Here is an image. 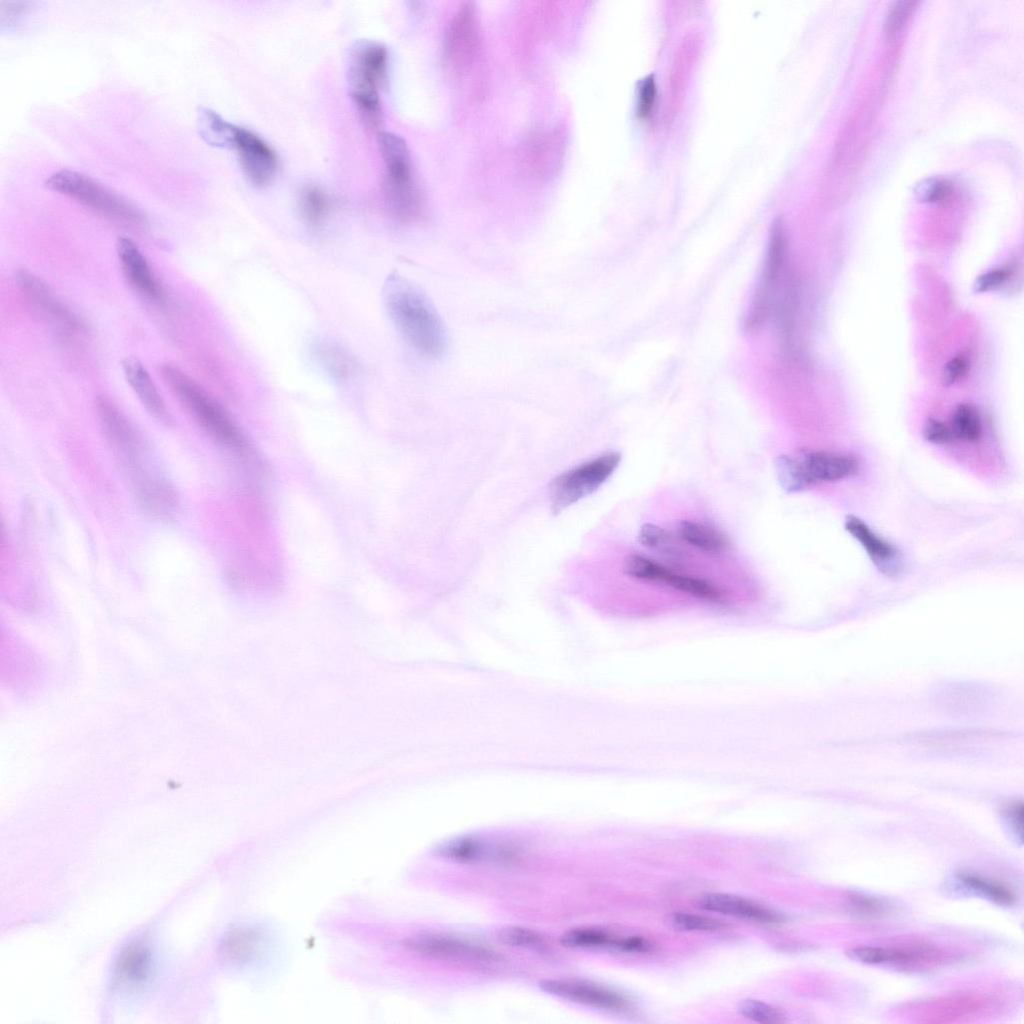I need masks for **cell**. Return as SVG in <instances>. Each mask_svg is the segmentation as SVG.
<instances>
[{
	"label": "cell",
	"mask_w": 1024,
	"mask_h": 1024,
	"mask_svg": "<svg viewBox=\"0 0 1024 1024\" xmlns=\"http://www.w3.org/2000/svg\"><path fill=\"white\" fill-rule=\"evenodd\" d=\"M560 941L571 948H613L616 938L601 930L579 928L564 933Z\"/></svg>",
	"instance_id": "1f68e13d"
},
{
	"label": "cell",
	"mask_w": 1024,
	"mask_h": 1024,
	"mask_svg": "<svg viewBox=\"0 0 1024 1024\" xmlns=\"http://www.w3.org/2000/svg\"><path fill=\"white\" fill-rule=\"evenodd\" d=\"M539 987L553 996L601 1010L621 1012L630 1006L618 992L587 980L545 979Z\"/></svg>",
	"instance_id": "8fae6325"
},
{
	"label": "cell",
	"mask_w": 1024,
	"mask_h": 1024,
	"mask_svg": "<svg viewBox=\"0 0 1024 1024\" xmlns=\"http://www.w3.org/2000/svg\"><path fill=\"white\" fill-rule=\"evenodd\" d=\"M475 11L471 3L465 4L455 16L447 32V57L466 60L473 52L477 40Z\"/></svg>",
	"instance_id": "cb8c5ba5"
},
{
	"label": "cell",
	"mask_w": 1024,
	"mask_h": 1024,
	"mask_svg": "<svg viewBox=\"0 0 1024 1024\" xmlns=\"http://www.w3.org/2000/svg\"><path fill=\"white\" fill-rule=\"evenodd\" d=\"M847 904L852 913L863 918L882 917L890 910L888 903L882 899L858 893L850 894Z\"/></svg>",
	"instance_id": "d590c367"
},
{
	"label": "cell",
	"mask_w": 1024,
	"mask_h": 1024,
	"mask_svg": "<svg viewBox=\"0 0 1024 1024\" xmlns=\"http://www.w3.org/2000/svg\"><path fill=\"white\" fill-rule=\"evenodd\" d=\"M957 881L966 889L998 904L1008 906L1015 902V894L1007 885L972 872H961Z\"/></svg>",
	"instance_id": "f1b7e54d"
},
{
	"label": "cell",
	"mask_w": 1024,
	"mask_h": 1024,
	"mask_svg": "<svg viewBox=\"0 0 1024 1024\" xmlns=\"http://www.w3.org/2000/svg\"><path fill=\"white\" fill-rule=\"evenodd\" d=\"M498 939L503 944L524 948H536L545 943L544 938L538 932L517 926L502 928L498 933Z\"/></svg>",
	"instance_id": "8d00e7d4"
},
{
	"label": "cell",
	"mask_w": 1024,
	"mask_h": 1024,
	"mask_svg": "<svg viewBox=\"0 0 1024 1024\" xmlns=\"http://www.w3.org/2000/svg\"><path fill=\"white\" fill-rule=\"evenodd\" d=\"M45 186L118 221L143 226L145 215L126 199L80 172L63 169L51 174Z\"/></svg>",
	"instance_id": "8992f818"
},
{
	"label": "cell",
	"mask_w": 1024,
	"mask_h": 1024,
	"mask_svg": "<svg viewBox=\"0 0 1024 1024\" xmlns=\"http://www.w3.org/2000/svg\"><path fill=\"white\" fill-rule=\"evenodd\" d=\"M268 939L259 927L241 926L231 930L222 944L226 960L236 965H250L266 950Z\"/></svg>",
	"instance_id": "44dd1931"
},
{
	"label": "cell",
	"mask_w": 1024,
	"mask_h": 1024,
	"mask_svg": "<svg viewBox=\"0 0 1024 1024\" xmlns=\"http://www.w3.org/2000/svg\"><path fill=\"white\" fill-rule=\"evenodd\" d=\"M32 3L31 2H1L0 3V22L1 26L7 25L8 28L18 25L25 16L30 12Z\"/></svg>",
	"instance_id": "b9f144b4"
},
{
	"label": "cell",
	"mask_w": 1024,
	"mask_h": 1024,
	"mask_svg": "<svg viewBox=\"0 0 1024 1024\" xmlns=\"http://www.w3.org/2000/svg\"><path fill=\"white\" fill-rule=\"evenodd\" d=\"M951 193L950 183L940 178L926 179L915 188L917 198L924 202H939Z\"/></svg>",
	"instance_id": "ab89813d"
},
{
	"label": "cell",
	"mask_w": 1024,
	"mask_h": 1024,
	"mask_svg": "<svg viewBox=\"0 0 1024 1024\" xmlns=\"http://www.w3.org/2000/svg\"><path fill=\"white\" fill-rule=\"evenodd\" d=\"M299 208L305 222L313 228H318L329 216L331 201L321 187L308 184L300 192Z\"/></svg>",
	"instance_id": "f546056e"
},
{
	"label": "cell",
	"mask_w": 1024,
	"mask_h": 1024,
	"mask_svg": "<svg viewBox=\"0 0 1024 1024\" xmlns=\"http://www.w3.org/2000/svg\"><path fill=\"white\" fill-rule=\"evenodd\" d=\"M935 702L950 714L972 716L989 710L995 702V694L989 687L978 683H949L936 691Z\"/></svg>",
	"instance_id": "9a60e30c"
},
{
	"label": "cell",
	"mask_w": 1024,
	"mask_h": 1024,
	"mask_svg": "<svg viewBox=\"0 0 1024 1024\" xmlns=\"http://www.w3.org/2000/svg\"><path fill=\"white\" fill-rule=\"evenodd\" d=\"M613 949L624 952H648L653 949L650 941L642 937L616 938Z\"/></svg>",
	"instance_id": "bcb514c9"
},
{
	"label": "cell",
	"mask_w": 1024,
	"mask_h": 1024,
	"mask_svg": "<svg viewBox=\"0 0 1024 1024\" xmlns=\"http://www.w3.org/2000/svg\"><path fill=\"white\" fill-rule=\"evenodd\" d=\"M1009 276V271L1006 269H995L980 275L973 284V290L975 293H982L992 290L1002 283Z\"/></svg>",
	"instance_id": "ee69618b"
},
{
	"label": "cell",
	"mask_w": 1024,
	"mask_h": 1024,
	"mask_svg": "<svg viewBox=\"0 0 1024 1024\" xmlns=\"http://www.w3.org/2000/svg\"><path fill=\"white\" fill-rule=\"evenodd\" d=\"M620 460L619 453L609 452L558 475L549 488L552 511L561 512L595 492L614 473Z\"/></svg>",
	"instance_id": "52a82bcc"
},
{
	"label": "cell",
	"mask_w": 1024,
	"mask_h": 1024,
	"mask_svg": "<svg viewBox=\"0 0 1024 1024\" xmlns=\"http://www.w3.org/2000/svg\"><path fill=\"white\" fill-rule=\"evenodd\" d=\"M655 582L663 583L675 590L706 601L723 602L724 599L722 591L713 583L704 579L675 574L662 565Z\"/></svg>",
	"instance_id": "484cf974"
},
{
	"label": "cell",
	"mask_w": 1024,
	"mask_h": 1024,
	"mask_svg": "<svg viewBox=\"0 0 1024 1024\" xmlns=\"http://www.w3.org/2000/svg\"><path fill=\"white\" fill-rule=\"evenodd\" d=\"M922 434L926 441L937 445L946 444L951 439L949 428L943 422L933 418L926 420Z\"/></svg>",
	"instance_id": "7bdbcfd3"
},
{
	"label": "cell",
	"mask_w": 1024,
	"mask_h": 1024,
	"mask_svg": "<svg viewBox=\"0 0 1024 1024\" xmlns=\"http://www.w3.org/2000/svg\"><path fill=\"white\" fill-rule=\"evenodd\" d=\"M785 251L784 227L781 219L778 218L771 225L763 271L745 319V329L750 333L758 331L773 310L776 290L784 266Z\"/></svg>",
	"instance_id": "ba28073f"
},
{
	"label": "cell",
	"mask_w": 1024,
	"mask_h": 1024,
	"mask_svg": "<svg viewBox=\"0 0 1024 1024\" xmlns=\"http://www.w3.org/2000/svg\"><path fill=\"white\" fill-rule=\"evenodd\" d=\"M154 960L151 950L143 943H133L119 955L114 970L115 984L135 988L145 984L151 977Z\"/></svg>",
	"instance_id": "7402d4cb"
},
{
	"label": "cell",
	"mask_w": 1024,
	"mask_h": 1024,
	"mask_svg": "<svg viewBox=\"0 0 1024 1024\" xmlns=\"http://www.w3.org/2000/svg\"><path fill=\"white\" fill-rule=\"evenodd\" d=\"M774 469L778 484L787 493L806 489L794 456H778L774 461Z\"/></svg>",
	"instance_id": "d6a6232c"
},
{
	"label": "cell",
	"mask_w": 1024,
	"mask_h": 1024,
	"mask_svg": "<svg viewBox=\"0 0 1024 1024\" xmlns=\"http://www.w3.org/2000/svg\"><path fill=\"white\" fill-rule=\"evenodd\" d=\"M437 856L462 863H508L520 854L517 847L478 836H458L439 843Z\"/></svg>",
	"instance_id": "9c48e42d"
},
{
	"label": "cell",
	"mask_w": 1024,
	"mask_h": 1024,
	"mask_svg": "<svg viewBox=\"0 0 1024 1024\" xmlns=\"http://www.w3.org/2000/svg\"><path fill=\"white\" fill-rule=\"evenodd\" d=\"M671 925L682 931H716L726 927L718 919L691 913H674L670 917Z\"/></svg>",
	"instance_id": "e575fe53"
},
{
	"label": "cell",
	"mask_w": 1024,
	"mask_h": 1024,
	"mask_svg": "<svg viewBox=\"0 0 1024 1024\" xmlns=\"http://www.w3.org/2000/svg\"><path fill=\"white\" fill-rule=\"evenodd\" d=\"M698 905L708 911L733 916L764 924H778L785 920L783 914L752 900L727 893H707L698 900Z\"/></svg>",
	"instance_id": "ac0fdd59"
},
{
	"label": "cell",
	"mask_w": 1024,
	"mask_h": 1024,
	"mask_svg": "<svg viewBox=\"0 0 1024 1024\" xmlns=\"http://www.w3.org/2000/svg\"><path fill=\"white\" fill-rule=\"evenodd\" d=\"M96 411L107 441L130 479L140 504L157 519H172L178 508L177 493L151 462L146 439L110 399L98 397Z\"/></svg>",
	"instance_id": "6da1fadb"
},
{
	"label": "cell",
	"mask_w": 1024,
	"mask_h": 1024,
	"mask_svg": "<svg viewBox=\"0 0 1024 1024\" xmlns=\"http://www.w3.org/2000/svg\"><path fill=\"white\" fill-rule=\"evenodd\" d=\"M915 4L912 1H898L893 4L885 21V34L888 39L900 33Z\"/></svg>",
	"instance_id": "f35d334b"
},
{
	"label": "cell",
	"mask_w": 1024,
	"mask_h": 1024,
	"mask_svg": "<svg viewBox=\"0 0 1024 1024\" xmlns=\"http://www.w3.org/2000/svg\"><path fill=\"white\" fill-rule=\"evenodd\" d=\"M677 531L684 542L707 553H720L727 546V540L723 534L695 521L679 522Z\"/></svg>",
	"instance_id": "83f0119b"
},
{
	"label": "cell",
	"mask_w": 1024,
	"mask_h": 1024,
	"mask_svg": "<svg viewBox=\"0 0 1024 1024\" xmlns=\"http://www.w3.org/2000/svg\"><path fill=\"white\" fill-rule=\"evenodd\" d=\"M312 350L317 363L336 381H347L358 371L355 358L344 347L333 341H317L312 346Z\"/></svg>",
	"instance_id": "d4e9b609"
},
{
	"label": "cell",
	"mask_w": 1024,
	"mask_h": 1024,
	"mask_svg": "<svg viewBox=\"0 0 1024 1024\" xmlns=\"http://www.w3.org/2000/svg\"><path fill=\"white\" fill-rule=\"evenodd\" d=\"M389 53L380 42L363 40L352 48L348 63V82L357 111L370 129L382 121L380 89L387 81Z\"/></svg>",
	"instance_id": "3957f363"
},
{
	"label": "cell",
	"mask_w": 1024,
	"mask_h": 1024,
	"mask_svg": "<svg viewBox=\"0 0 1024 1024\" xmlns=\"http://www.w3.org/2000/svg\"><path fill=\"white\" fill-rule=\"evenodd\" d=\"M122 369L128 384L149 414L163 425H172V415L140 360L127 357L122 362Z\"/></svg>",
	"instance_id": "d6986e66"
},
{
	"label": "cell",
	"mask_w": 1024,
	"mask_h": 1024,
	"mask_svg": "<svg viewBox=\"0 0 1024 1024\" xmlns=\"http://www.w3.org/2000/svg\"><path fill=\"white\" fill-rule=\"evenodd\" d=\"M794 458L806 488L818 482L853 476L859 470L857 459L846 454L805 449L796 453Z\"/></svg>",
	"instance_id": "4fadbf2b"
},
{
	"label": "cell",
	"mask_w": 1024,
	"mask_h": 1024,
	"mask_svg": "<svg viewBox=\"0 0 1024 1024\" xmlns=\"http://www.w3.org/2000/svg\"><path fill=\"white\" fill-rule=\"evenodd\" d=\"M15 280L28 301L60 329L62 334L74 336L85 331L81 320L57 299L50 287L39 277L27 270H19Z\"/></svg>",
	"instance_id": "30bf717a"
},
{
	"label": "cell",
	"mask_w": 1024,
	"mask_h": 1024,
	"mask_svg": "<svg viewBox=\"0 0 1024 1024\" xmlns=\"http://www.w3.org/2000/svg\"><path fill=\"white\" fill-rule=\"evenodd\" d=\"M739 1013L754 1022L775 1024L785 1021L784 1015L775 1007L755 999H744L738 1005Z\"/></svg>",
	"instance_id": "836d02e7"
},
{
	"label": "cell",
	"mask_w": 1024,
	"mask_h": 1024,
	"mask_svg": "<svg viewBox=\"0 0 1024 1024\" xmlns=\"http://www.w3.org/2000/svg\"><path fill=\"white\" fill-rule=\"evenodd\" d=\"M1004 817L1016 835L1022 841L1023 805L1021 801L1010 803L1004 810Z\"/></svg>",
	"instance_id": "f6af8a7d"
},
{
	"label": "cell",
	"mask_w": 1024,
	"mask_h": 1024,
	"mask_svg": "<svg viewBox=\"0 0 1024 1024\" xmlns=\"http://www.w3.org/2000/svg\"><path fill=\"white\" fill-rule=\"evenodd\" d=\"M378 141L385 168L384 193L388 208L403 223L418 221L422 206L413 185L407 144L391 132H381Z\"/></svg>",
	"instance_id": "5b68a950"
},
{
	"label": "cell",
	"mask_w": 1024,
	"mask_h": 1024,
	"mask_svg": "<svg viewBox=\"0 0 1024 1024\" xmlns=\"http://www.w3.org/2000/svg\"><path fill=\"white\" fill-rule=\"evenodd\" d=\"M164 381L195 421L216 441L244 450L245 441L224 408L195 380L175 365L161 366Z\"/></svg>",
	"instance_id": "277c9868"
},
{
	"label": "cell",
	"mask_w": 1024,
	"mask_h": 1024,
	"mask_svg": "<svg viewBox=\"0 0 1024 1024\" xmlns=\"http://www.w3.org/2000/svg\"><path fill=\"white\" fill-rule=\"evenodd\" d=\"M955 436L967 442H976L982 435V423L977 411L970 405H959L952 416Z\"/></svg>",
	"instance_id": "4dcf8cb0"
},
{
	"label": "cell",
	"mask_w": 1024,
	"mask_h": 1024,
	"mask_svg": "<svg viewBox=\"0 0 1024 1024\" xmlns=\"http://www.w3.org/2000/svg\"><path fill=\"white\" fill-rule=\"evenodd\" d=\"M233 149L247 179L255 186L272 181L278 169V157L272 147L255 132L237 126Z\"/></svg>",
	"instance_id": "7c38bea8"
},
{
	"label": "cell",
	"mask_w": 1024,
	"mask_h": 1024,
	"mask_svg": "<svg viewBox=\"0 0 1024 1024\" xmlns=\"http://www.w3.org/2000/svg\"><path fill=\"white\" fill-rule=\"evenodd\" d=\"M995 1002L985 995L960 993L928 1001L922 1013L928 1021H948L977 1014Z\"/></svg>",
	"instance_id": "603a6c76"
},
{
	"label": "cell",
	"mask_w": 1024,
	"mask_h": 1024,
	"mask_svg": "<svg viewBox=\"0 0 1024 1024\" xmlns=\"http://www.w3.org/2000/svg\"><path fill=\"white\" fill-rule=\"evenodd\" d=\"M387 314L404 340L428 358L441 357L447 348L444 323L428 297L406 278L390 275L383 288Z\"/></svg>",
	"instance_id": "7a4b0ae2"
},
{
	"label": "cell",
	"mask_w": 1024,
	"mask_h": 1024,
	"mask_svg": "<svg viewBox=\"0 0 1024 1024\" xmlns=\"http://www.w3.org/2000/svg\"><path fill=\"white\" fill-rule=\"evenodd\" d=\"M638 540L641 545L650 548L667 551L671 553L673 546L668 533L655 524L645 523L638 533Z\"/></svg>",
	"instance_id": "74e56055"
},
{
	"label": "cell",
	"mask_w": 1024,
	"mask_h": 1024,
	"mask_svg": "<svg viewBox=\"0 0 1024 1024\" xmlns=\"http://www.w3.org/2000/svg\"><path fill=\"white\" fill-rule=\"evenodd\" d=\"M656 99V84L654 75L645 77L638 85V101L636 113L639 118H647L654 107Z\"/></svg>",
	"instance_id": "60d3db41"
},
{
	"label": "cell",
	"mask_w": 1024,
	"mask_h": 1024,
	"mask_svg": "<svg viewBox=\"0 0 1024 1024\" xmlns=\"http://www.w3.org/2000/svg\"><path fill=\"white\" fill-rule=\"evenodd\" d=\"M401 945L415 954L435 958L490 960L496 957L493 951L481 945L440 934L412 935L403 939Z\"/></svg>",
	"instance_id": "5bb4252c"
},
{
	"label": "cell",
	"mask_w": 1024,
	"mask_h": 1024,
	"mask_svg": "<svg viewBox=\"0 0 1024 1024\" xmlns=\"http://www.w3.org/2000/svg\"><path fill=\"white\" fill-rule=\"evenodd\" d=\"M953 955L926 943L884 947L883 964L902 970H928L950 962Z\"/></svg>",
	"instance_id": "ffe728a7"
},
{
	"label": "cell",
	"mask_w": 1024,
	"mask_h": 1024,
	"mask_svg": "<svg viewBox=\"0 0 1024 1024\" xmlns=\"http://www.w3.org/2000/svg\"><path fill=\"white\" fill-rule=\"evenodd\" d=\"M197 114L198 132L206 143L215 147L233 149L236 125L206 107H200Z\"/></svg>",
	"instance_id": "4316f807"
},
{
	"label": "cell",
	"mask_w": 1024,
	"mask_h": 1024,
	"mask_svg": "<svg viewBox=\"0 0 1024 1024\" xmlns=\"http://www.w3.org/2000/svg\"><path fill=\"white\" fill-rule=\"evenodd\" d=\"M116 251L122 271L130 285L142 296L160 302L164 299L161 285L138 245L129 237L117 239Z\"/></svg>",
	"instance_id": "e0dca14e"
},
{
	"label": "cell",
	"mask_w": 1024,
	"mask_h": 1024,
	"mask_svg": "<svg viewBox=\"0 0 1024 1024\" xmlns=\"http://www.w3.org/2000/svg\"><path fill=\"white\" fill-rule=\"evenodd\" d=\"M844 528L865 549L879 572L888 577H897L901 574L903 562L898 549L874 532L862 519L848 515L844 521Z\"/></svg>",
	"instance_id": "2e32d148"
},
{
	"label": "cell",
	"mask_w": 1024,
	"mask_h": 1024,
	"mask_svg": "<svg viewBox=\"0 0 1024 1024\" xmlns=\"http://www.w3.org/2000/svg\"><path fill=\"white\" fill-rule=\"evenodd\" d=\"M967 361L962 356L951 359L942 373L943 384L949 386L957 381L966 371Z\"/></svg>",
	"instance_id": "7dc6e473"
}]
</instances>
